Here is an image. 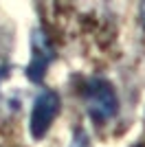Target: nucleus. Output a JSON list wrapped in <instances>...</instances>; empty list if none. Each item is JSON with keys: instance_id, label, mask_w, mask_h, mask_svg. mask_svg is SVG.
<instances>
[{"instance_id": "nucleus-4", "label": "nucleus", "mask_w": 145, "mask_h": 147, "mask_svg": "<svg viewBox=\"0 0 145 147\" xmlns=\"http://www.w3.org/2000/svg\"><path fill=\"white\" fill-rule=\"evenodd\" d=\"M68 147H92L88 132H86L84 127H75V132H72V138H70V145H68Z\"/></svg>"}, {"instance_id": "nucleus-6", "label": "nucleus", "mask_w": 145, "mask_h": 147, "mask_svg": "<svg viewBox=\"0 0 145 147\" xmlns=\"http://www.w3.org/2000/svg\"><path fill=\"white\" fill-rule=\"evenodd\" d=\"M136 147H145V145H136Z\"/></svg>"}, {"instance_id": "nucleus-5", "label": "nucleus", "mask_w": 145, "mask_h": 147, "mask_svg": "<svg viewBox=\"0 0 145 147\" xmlns=\"http://www.w3.org/2000/svg\"><path fill=\"white\" fill-rule=\"evenodd\" d=\"M139 20H141V24H143V29H145V0H141V7H139Z\"/></svg>"}, {"instance_id": "nucleus-3", "label": "nucleus", "mask_w": 145, "mask_h": 147, "mask_svg": "<svg viewBox=\"0 0 145 147\" xmlns=\"http://www.w3.org/2000/svg\"><path fill=\"white\" fill-rule=\"evenodd\" d=\"M31 51H33V55H31V61L26 66V70H24V75L33 84H42V79L46 77V68L55 59V46L51 42V37L42 29L33 31V35H31Z\"/></svg>"}, {"instance_id": "nucleus-2", "label": "nucleus", "mask_w": 145, "mask_h": 147, "mask_svg": "<svg viewBox=\"0 0 145 147\" xmlns=\"http://www.w3.org/2000/svg\"><path fill=\"white\" fill-rule=\"evenodd\" d=\"M60 112H62L60 94L55 90H51V88H42L40 94L33 99V105H31V117H29L31 136L35 141H42L48 134V129L53 127V123L60 117Z\"/></svg>"}, {"instance_id": "nucleus-1", "label": "nucleus", "mask_w": 145, "mask_h": 147, "mask_svg": "<svg viewBox=\"0 0 145 147\" xmlns=\"http://www.w3.org/2000/svg\"><path fill=\"white\" fill-rule=\"evenodd\" d=\"M81 99H84L88 117L97 125H106L119 114V94H117L115 86L103 77L86 79L84 88H81Z\"/></svg>"}]
</instances>
